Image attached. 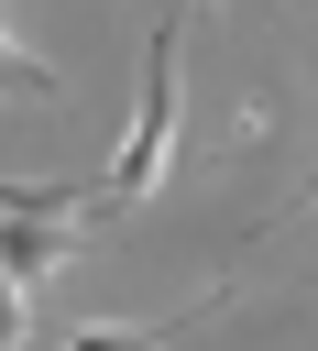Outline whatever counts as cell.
<instances>
[{
    "mask_svg": "<svg viewBox=\"0 0 318 351\" xmlns=\"http://www.w3.org/2000/svg\"><path fill=\"white\" fill-rule=\"evenodd\" d=\"M77 219L55 208V186H0V274L11 285H44V274H66L77 263Z\"/></svg>",
    "mask_w": 318,
    "mask_h": 351,
    "instance_id": "obj_2",
    "label": "cell"
},
{
    "mask_svg": "<svg viewBox=\"0 0 318 351\" xmlns=\"http://www.w3.org/2000/svg\"><path fill=\"white\" fill-rule=\"evenodd\" d=\"M0 99H33V110H55V66H33L11 33H0Z\"/></svg>",
    "mask_w": 318,
    "mask_h": 351,
    "instance_id": "obj_4",
    "label": "cell"
},
{
    "mask_svg": "<svg viewBox=\"0 0 318 351\" xmlns=\"http://www.w3.org/2000/svg\"><path fill=\"white\" fill-rule=\"evenodd\" d=\"M175 329H186V318H121V329H77L66 351H164Z\"/></svg>",
    "mask_w": 318,
    "mask_h": 351,
    "instance_id": "obj_3",
    "label": "cell"
},
{
    "mask_svg": "<svg viewBox=\"0 0 318 351\" xmlns=\"http://www.w3.org/2000/svg\"><path fill=\"white\" fill-rule=\"evenodd\" d=\"M22 329H33V296H22L11 274H0V351H22Z\"/></svg>",
    "mask_w": 318,
    "mask_h": 351,
    "instance_id": "obj_5",
    "label": "cell"
},
{
    "mask_svg": "<svg viewBox=\"0 0 318 351\" xmlns=\"http://www.w3.org/2000/svg\"><path fill=\"white\" fill-rule=\"evenodd\" d=\"M175 44H186V22H154V44H143V99H132V132H121V154H110L88 186H55V208H66L77 230H99V219H132V208L164 186V165H175Z\"/></svg>",
    "mask_w": 318,
    "mask_h": 351,
    "instance_id": "obj_1",
    "label": "cell"
}]
</instances>
